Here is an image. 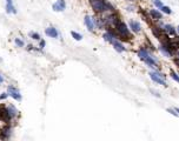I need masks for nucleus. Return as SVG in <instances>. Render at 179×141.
Masks as SVG:
<instances>
[{"instance_id": "nucleus-1", "label": "nucleus", "mask_w": 179, "mask_h": 141, "mask_svg": "<svg viewBox=\"0 0 179 141\" xmlns=\"http://www.w3.org/2000/svg\"><path fill=\"white\" fill-rule=\"evenodd\" d=\"M90 4H91L92 8L98 13H104L106 11L113 10V6L105 0H90Z\"/></svg>"}, {"instance_id": "nucleus-2", "label": "nucleus", "mask_w": 179, "mask_h": 141, "mask_svg": "<svg viewBox=\"0 0 179 141\" xmlns=\"http://www.w3.org/2000/svg\"><path fill=\"white\" fill-rule=\"evenodd\" d=\"M138 57H139V59H141L143 61H145L150 67H156V66H157V62H156V60L153 59V57H151V55L149 54V52L145 51V49H139Z\"/></svg>"}, {"instance_id": "nucleus-3", "label": "nucleus", "mask_w": 179, "mask_h": 141, "mask_svg": "<svg viewBox=\"0 0 179 141\" xmlns=\"http://www.w3.org/2000/svg\"><path fill=\"white\" fill-rule=\"evenodd\" d=\"M114 28H117V31L123 35V37H126V38H129L130 37V31H129V28H127V26L125 25L124 23H121L120 20L117 23V25L114 26Z\"/></svg>"}, {"instance_id": "nucleus-4", "label": "nucleus", "mask_w": 179, "mask_h": 141, "mask_svg": "<svg viewBox=\"0 0 179 141\" xmlns=\"http://www.w3.org/2000/svg\"><path fill=\"white\" fill-rule=\"evenodd\" d=\"M150 78L157 82V84H160V85H163V86H167L166 85V81L164 80V75L163 74H159V73H156V72H151L150 73Z\"/></svg>"}, {"instance_id": "nucleus-5", "label": "nucleus", "mask_w": 179, "mask_h": 141, "mask_svg": "<svg viewBox=\"0 0 179 141\" xmlns=\"http://www.w3.org/2000/svg\"><path fill=\"white\" fill-rule=\"evenodd\" d=\"M7 94L11 95L13 99H15V100H18V101L21 100V94H20V92L18 91L15 87H13V86H10V87H8V93H7Z\"/></svg>"}, {"instance_id": "nucleus-6", "label": "nucleus", "mask_w": 179, "mask_h": 141, "mask_svg": "<svg viewBox=\"0 0 179 141\" xmlns=\"http://www.w3.org/2000/svg\"><path fill=\"white\" fill-rule=\"evenodd\" d=\"M65 0H57L56 4H53V10L57 11V12H63L65 10Z\"/></svg>"}, {"instance_id": "nucleus-7", "label": "nucleus", "mask_w": 179, "mask_h": 141, "mask_svg": "<svg viewBox=\"0 0 179 141\" xmlns=\"http://www.w3.org/2000/svg\"><path fill=\"white\" fill-rule=\"evenodd\" d=\"M0 120H3L5 122H10L11 118L7 113V108H4V107H0Z\"/></svg>"}, {"instance_id": "nucleus-8", "label": "nucleus", "mask_w": 179, "mask_h": 141, "mask_svg": "<svg viewBox=\"0 0 179 141\" xmlns=\"http://www.w3.org/2000/svg\"><path fill=\"white\" fill-rule=\"evenodd\" d=\"M84 23H85V25L87 26L88 31H93V29H94V20L92 19L91 16L86 15V16H85V19H84Z\"/></svg>"}, {"instance_id": "nucleus-9", "label": "nucleus", "mask_w": 179, "mask_h": 141, "mask_svg": "<svg viewBox=\"0 0 179 141\" xmlns=\"http://www.w3.org/2000/svg\"><path fill=\"white\" fill-rule=\"evenodd\" d=\"M45 33H46V35H48V37H51V38H58V31L54 27H48V28H46L45 29Z\"/></svg>"}, {"instance_id": "nucleus-10", "label": "nucleus", "mask_w": 179, "mask_h": 141, "mask_svg": "<svg viewBox=\"0 0 179 141\" xmlns=\"http://www.w3.org/2000/svg\"><path fill=\"white\" fill-rule=\"evenodd\" d=\"M130 28L134 32V33H139L141 31V26L138 21H134V20H131L130 21Z\"/></svg>"}, {"instance_id": "nucleus-11", "label": "nucleus", "mask_w": 179, "mask_h": 141, "mask_svg": "<svg viewBox=\"0 0 179 141\" xmlns=\"http://www.w3.org/2000/svg\"><path fill=\"white\" fill-rule=\"evenodd\" d=\"M111 44L113 45V47H114V49H116L117 52H119V53H120V52H124V51H125V47H124V46H123L119 41H117V40H114V39H113V41H112Z\"/></svg>"}, {"instance_id": "nucleus-12", "label": "nucleus", "mask_w": 179, "mask_h": 141, "mask_svg": "<svg viewBox=\"0 0 179 141\" xmlns=\"http://www.w3.org/2000/svg\"><path fill=\"white\" fill-rule=\"evenodd\" d=\"M11 135V127L10 126H6L1 129V139H7L10 138Z\"/></svg>"}, {"instance_id": "nucleus-13", "label": "nucleus", "mask_w": 179, "mask_h": 141, "mask_svg": "<svg viewBox=\"0 0 179 141\" xmlns=\"http://www.w3.org/2000/svg\"><path fill=\"white\" fill-rule=\"evenodd\" d=\"M164 31H165L167 34H170V35H176V33H177L176 28H174L172 25H165V26H164Z\"/></svg>"}, {"instance_id": "nucleus-14", "label": "nucleus", "mask_w": 179, "mask_h": 141, "mask_svg": "<svg viewBox=\"0 0 179 141\" xmlns=\"http://www.w3.org/2000/svg\"><path fill=\"white\" fill-rule=\"evenodd\" d=\"M150 14H151V16L153 18V19H157V20H159V19H162V18H163L162 13H160L159 11H157V10H150Z\"/></svg>"}, {"instance_id": "nucleus-15", "label": "nucleus", "mask_w": 179, "mask_h": 141, "mask_svg": "<svg viewBox=\"0 0 179 141\" xmlns=\"http://www.w3.org/2000/svg\"><path fill=\"white\" fill-rule=\"evenodd\" d=\"M7 113H8V115H10L11 119L18 115V111H17V108L14 107V106H10V107L7 108Z\"/></svg>"}, {"instance_id": "nucleus-16", "label": "nucleus", "mask_w": 179, "mask_h": 141, "mask_svg": "<svg viewBox=\"0 0 179 141\" xmlns=\"http://www.w3.org/2000/svg\"><path fill=\"white\" fill-rule=\"evenodd\" d=\"M103 38H104V40H106V41H109V42H112V41H113V39H114L116 37H114V35H113L112 33L107 32V33H105V34L103 35Z\"/></svg>"}, {"instance_id": "nucleus-17", "label": "nucleus", "mask_w": 179, "mask_h": 141, "mask_svg": "<svg viewBox=\"0 0 179 141\" xmlns=\"http://www.w3.org/2000/svg\"><path fill=\"white\" fill-rule=\"evenodd\" d=\"M6 11L7 13H17V10L13 6V4H6Z\"/></svg>"}, {"instance_id": "nucleus-18", "label": "nucleus", "mask_w": 179, "mask_h": 141, "mask_svg": "<svg viewBox=\"0 0 179 141\" xmlns=\"http://www.w3.org/2000/svg\"><path fill=\"white\" fill-rule=\"evenodd\" d=\"M71 34H72V37H73L76 40H78V41L81 40V38H83V37H81V34H79V33H77V32H74V31L71 32Z\"/></svg>"}, {"instance_id": "nucleus-19", "label": "nucleus", "mask_w": 179, "mask_h": 141, "mask_svg": "<svg viewBox=\"0 0 179 141\" xmlns=\"http://www.w3.org/2000/svg\"><path fill=\"white\" fill-rule=\"evenodd\" d=\"M160 10H162L164 13H166V14H171V13H172L171 8H170V7H167V6H165V5H163L162 7H160Z\"/></svg>"}, {"instance_id": "nucleus-20", "label": "nucleus", "mask_w": 179, "mask_h": 141, "mask_svg": "<svg viewBox=\"0 0 179 141\" xmlns=\"http://www.w3.org/2000/svg\"><path fill=\"white\" fill-rule=\"evenodd\" d=\"M14 42H15V45H17L18 47H23V46H24V41H23L21 39H19V38H17V39L14 40Z\"/></svg>"}, {"instance_id": "nucleus-21", "label": "nucleus", "mask_w": 179, "mask_h": 141, "mask_svg": "<svg viewBox=\"0 0 179 141\" xmlns=\"http://www.w3.org/2000/svg\"><path fill=\"white\" fill-rule=\"evenodd\" d=\"M153 3H154V5H156L158 8H160V7L164 5V4L162 3V0H153Z\"/></svg>"}, {"instance_id": "nucleus-22", "label": "nucleus", "mask_w": 179, "mask_h": 141, "mask_svg": "<svg viewBox=\"0 0 179 141\" xmlns=\"http://www.w3.org/2000/svg\"><path fill=\"white\" fill-rule=\"evenodd\" d=\"M31 37H32V39H34V40H39V39H40V35L37 34V33H31Z\"/></svg>"}, {"instance_id": "nucleus-23", "label": "nucleus", "mask_w": 179, "mask_h": 141, "mask_svg": "<svg viewBox=\"0 0 179 141\" xmlns=\"http://www.w3.org/2000/svg\"><path fill=\"white\" fill-rule=\"evenodd\" d=\"M7 97H8L7 93H1V94H0V100H5Z\"/></svg>"}, {"instance_id": "nucleus-24", "label": "nucleus", "mask_w": 179, "mask_h": 141, "mask_svg": "<svg viewBox=\"0 0 179 141\" xmlns=\"http://www.w3.org/2000/svg\"><path fill=\"white\" fill-rule=\"evenodd\" d=\"M167 112H170V113H171V114H173L174 116H178V112H177L176 110L173 111V110H170V108H169V110H167Z\"/></svg>"}, {"instance_id": "nucleus-25", "label": "nucleus", "mask_w": 179, "mask_h": 141, "mask_svg": "<svg viewBox=\"0 0 179 141\" xmlns=\"http://www.w3.org/2000/svg\"><path fill=\"white\" fill-rule=\"evenodd\" d=\"M171 75H172V78H173V79H174L176 81H179V78L177 77V74H176L174 72H172V74H171Z\"/></svg>"}, {"instance_id": "nucleus-26", "label": "nucleus", "mask_w": 179, "mask_h": 141, "mask_svg": "<svg viewBox=\"0 0 179 141\" xmlns=\"http://www.w3.org/2000/svg\"><path fill=\"white\" fill-rule=\"evenodd\" d=\"M39 45H40V48H44L45 47V41L44 40H40V44Z\"/></svg>"}, {"instance_id": "nucleus-27", "label": "nucleus", "mask_w": 179, "mask_h": 141, "mask_svg": "<svg viewBox=\"0 0 179 141\" xmlns=\"http://www.w3.org/2000/svg\"><path fill=\"white\" fill-rule=\"evenodd\" d=\"M3 82H4V78H3L1 75H0V85H1Z\"/></svg>"}, {"instance_id": "nucleus-28", "label": "nucleus", "mask_w": 179, "mask_h": 141, "mask_svg": "<svg viewBox=\"0 0 179 141\" xmlns=\"http://www.w3.org/2000/svg\"><path fill=\"white\" fill-rule=\"evenodd\" d=\"M7 4H13V0H6Z\"/></svg>"}, {"instance_id": "nucleus-29", "label": "nucleus", "mask_w": 179, "mask_h": 141, "mask_svg": "<svg viewBox=\"0 0 179 141\" xmlns=\"http://www.w3.org/2000/svg\"><path fill=\"white\" fill-rule=\"evenodd\" d=\"M130 1H132V0H130Z\"/></svg>"}]
</instances>
